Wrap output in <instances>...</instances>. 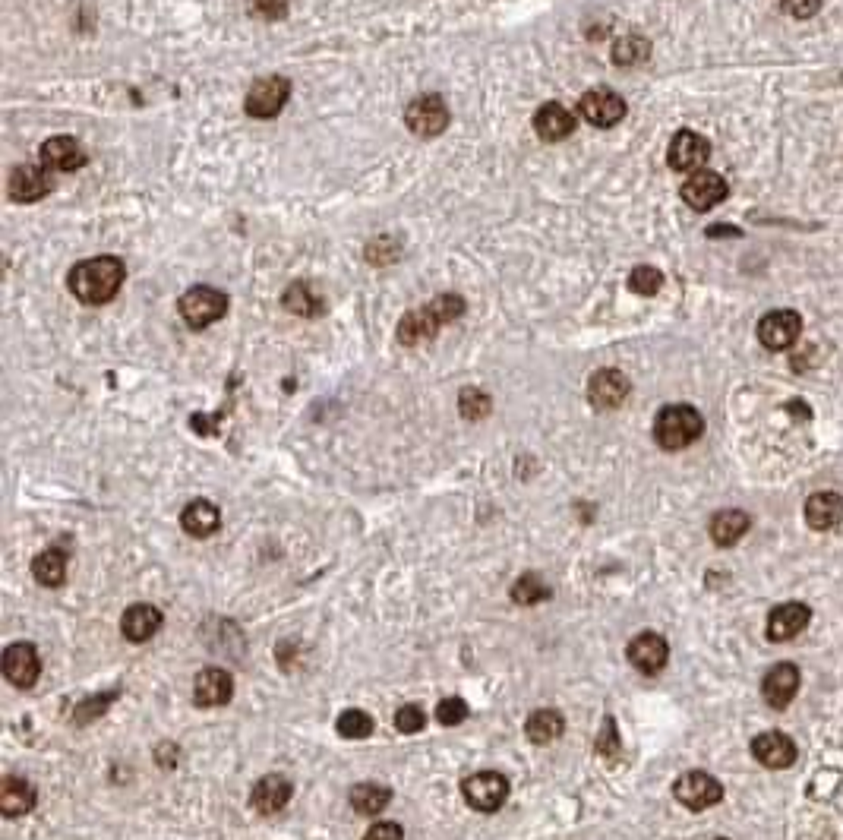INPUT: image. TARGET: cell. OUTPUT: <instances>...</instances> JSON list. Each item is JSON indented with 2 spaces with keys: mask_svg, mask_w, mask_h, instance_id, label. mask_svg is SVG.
Instances as JSON below:
<instances>
[{
  "mask_svg": "<svg viewBox=\"0 0 843 840\" xmlns=\"http://www.w3.org/2000/svg\"><path fill=\"white\" fill-rule=\"evenodd\" d=\"M124 285V263L114 256H95L79 263L70 272V291L83 300V304H108V300Z\"/></svg>",
  "mask_w": 843,
  "mask_h": 840,
  "instance_id": "1",
  "label": "cell"
},
{
  "mask_svg": "<svg viewBox=\"0 0 843 840\" xmlns=\"http://www.w3.org/2000/svg\"><path fill=\"white\" fill-rule=\"evenodd\" d=\"M701 430H705V420H701V414L692 405H670L654 420V439L667 452L692 446L701 436Z\"/></svg>",
  "mask_w": 843,
  "mask_h": 840,
  "instance_id": "2",
  "label": "cell"
},
{
  "mask_svg": "<svg viewBox=\"0 0 843 840\" xmlns=\"http://www.w3.org/2000/svg\"><path fill=\"white\" fill-rule=\"evenodd\" d=\"M461 793L474 812H499L509 799V780L499 771H477L461 784Z\"/></svg>",
  "mask_w": 843,
  "mask_h": 840,
  "instance_id": "3",
  "label": "cell"
},
{
  "mask_svg": "<svg viewBox=\"0 0 843 840\" xmlns=\"http://www.w3.org/2000/svg\"><path fill=\"white\" fill-rule=\"evenodd\" d=\"M228 313V297L215 288H190L184 297H180V316L187 319V326L193 329H206L212 323H218Z\"/></svg>",
  "mask_w": 843,
  "mask_h": 840,
  "instance_id": "4",
  "label": "cell"
},
{
  "mask_svg": "<svg viewBox=\"0 0 843 840\" xmlns=\"http://www.w3.org/2000/svg\"><path fill=\"white\" fill-rule=\"evenodd\" d=\"M676 799L686 809L692 812H701V809H711L717 806L720 799H724V787H720V780L711 777L708 771H689V774H682L676 780V787H673Z\"/></svg>",
  "mask_w": 843,
  "mask_h": 840,
  "instance_id": "5",
  "label": "cell"
},
{
  "mask_svg": "<svg viewBox=\"0 0 843 840\" xmlns=\"http://www.w3.org/2000/svg\"><path fill=\"white\" fill-rule=\"evenodd\" d=\"M405 124L417 136H436L449 124V108L439 95H417L405 108Z\"/></svg>",
  "mask_w": 843,
  "mask_h": 840,
  "instance_id": "6",
  "label": "cell"
},
{
  "mask_svg": "<svg viewBox=\"0 0 843 840\" xmlns=\"http://www.w3.org/2000/svg\"><path fill=\"white\" fill-rule=\"evenodd\" d=\"M799 332H802V319L796 310H771L758 323V342L771 351H787L796 345Z\"/></svg>",
  "mask_w": 843,
  "mask_h": 840,
  "instance_id": "7",
  "label": "cell"
},
{
  "mask_svg": "<svg viewBox=\"0 0 843 840\" xmlns=\"http://www.w3.org/2000/svg\"><path fill=\"white\" fill-rule=\"evenodd\" d=\"M626 657H629V664L638 670V673H660L667 667V660H670V645H667V638L664 635H657V632H641L635 635L629 648H626Z\"/></svg>",
  "mask_w": 843,
  "mask_h": 840,
  "instance_id": "8",
  "label": "cell"
},
{
  "mask_svg": "<svg viewBox=\"0 0 843 840\" xmlns=\"http://www.w3.org/2000/svg\"><path fill=\"white\" fill-rule=\"evenodd\" d=\"M0 667L16 689H32L38 683V673H42V660L29 642H16L0 657Z\"/></svg>",
  "mask_w": 843,
  "mask_h": 840,
  "instance_id": "9",
  "label": "cell"
},
{
  "mask_svg": "<svg viewBox=\"0 0 843 840\" xmlns=\"http://www.w3.org/2000/svg\"><path fill=\"white\" fill-rule=\"evenodd\" d=\"M291 95V83L285 76H266L253 83V89L247 92V114L250 117H275L281 108H285Z\"/></svg>",
  "mask_w": 843,
  "mask_h": 840,
  "instance_id": "10",
  "label": "cell"
},
{
  "mask_svg": "<svg viewBox=\"0 0 843 840\" xmlns=\"http://www.w3.org/2000/svg\"><path fill=\"white\" fill-rule=\"evenodd\" d=\"M682 199H686L695 212H708L727 199V180L714 171H695V174H689L686 184H682Z\"/></svg>",
  "mask_w": 843,
  "mask_h": 840,
  "instance_id": "11",
  "label": "cell"
},
{
  "mask_svg": "<svg viewBox=\"0 0 843 840\" xmlns=\"http://www.w3.org/2000/svg\"><path fill=\"white\" fill-rule=\"evenodd\" d=\"M708 155H711V146H708V139L705 136H698L692 130H682L673 136V143H670V168L673 171H682V174H695L705 168L708 162Z\"/></svg>",
  "mask_w": 843,
  "mask_h": 840,
  "instance_id": "12",
  "label": "cell"
},
{
  "mask_svg": "<svg viewBox=\"0 0 843 840\" xmlns=\"http://www.w3.org/2000/svg\"><path fill=\"white\" fill-rule=\"evenodd\" d=\"M632 392V383L626 379V373H619V370H597L591 376V383H588V402L597 408V411H613L619 408L622 402L629 398Z\"/></svg>",
  "mask_w": 843,
  "mask_h": 840,
  "instance_id": "13",
  "label": "cell"
},
{
  "mask_svg": "<svg viewBox=\"0 0 843 840\" xmlns=\"http://www.w3.org/2000/svg\"><path fill=\"white\" fill-rule=\"evenodd\" d=\"M234 695V679L228 670L222 667H206L199 670L193 679V702L199 708H218V705H228Z\"/></svg>",
  "mask_w": 843,
  "mask_h": 840,
  "instance_id": "14",
  "label": "cell"
},
{
  "mask_svg": "<svg viewBox=\"0 0 843 840\" xmlns=\"http://www.w3.org/2000/svg\"><path fill=\"white\" fill-rule=\"evenodd\" d=\"M752 758H755L758 765H765L771 771H780V768H790L796 762V746H793V739L787 733L768 730V733H758L752 739Z\"/></svg>",
  "mask_w": 843,
  "mask_h": 840,
  "instance_id": "15",
  "label": "cell"
},
{
  "mask_svg": "<svg viewBox=\"0 0 843 840\" xmlns=\"http://www.w3.org/2000/svg\"><path fill=\"white\" fill-rule=\"evenodd\" d=\"M799 670H796V664H790V660H780V664H774L768 673H765V679H761V695H765V702L771 705V708H787L793 698H796V692H799Z\"/></svg>",
  "mask_w": 843,
  "mask_h": 840,
  "instance_id": "16",
  "label": "cell"
},
{
  "mask_svg": "<svg viewBox=\"0 0 843 840\" xmlns=\"http://www.w3.org/2000/svg\"><path fill=\"white\" fill-rule=\"evenodd\" d=\"M7 193L13 203H35V199L51 193V171L45 165H16L7 180Z\"/></svg>",
  "mask_w": 843,
  "mask_h": 840,
  "instance_id": "17",
  "label": "cell"
},
{
  "mask_svg": "<svg viewBox=\"0 0 843 840\" xmlns=\"http://www.w3.org/2000/svg\"><path fill=\"white\" fill-rule=\"evenodd\" d=\"M578 114L585 117L588 124H594V127H613V124H619L622 117H626V102H622L616 92L594 89L588 95H581Z\"/></svg>",
  "mask_w": 843,
  "mask_h": 840,
  "instance_id": "18",
  "label": "cell"
},
{
  "mask_svg": "<svg viewBox=\"0 0 843 840\" xmlns=\"http://www.w3.org/2000/svg\"><path fill=\"white\" fill-rule=\"evenodd\" d=\"M809 619H812V610L806 604H799V600L780 604L768 616V638L771 642H790V638H796L802 629L809 626Z\"/></svg>",
  "mask_w": 843,
  "mask_h": 840,
  "instance_id": "19",
  "label": "cell"
},
{
  "mask_svg": "<svg viewBox=\"0 0 843 840\" xmlns=\"http://www.w3.org/2000/svg\"><path fill=\"white\" fill-rule=\"evenodd\" d=\"M291 780L288 777H278V774H269L263 780H256V787H253V796H250V803L259 815H278L281 809H285L291 803Z\"/></svg>",
  "mask_w": 843,
  "mask_h": 840,
  "instance_id": "20",
  "label": "cell"
},
{
  "mask_svg": "<svg viewBox=\"0 0 843 840\" xmlns=\"http://www.w3.org/2000/svg\"><path fill=\"white\" fill-rule=\"evenodd\" d=\"M158 629H162V610L152 604H133V607H127L124 619H120V632H124V638L133 645L149 642Z\"/></svg>",
  "mask_w": 843,
  "mask_h": 840,
  "instance_id": "21",
  "label": "cell"
},
{
  "mask_svg": "<svg viewBox=\"0 0 843 840\" xmlns=\"http://www.w3.org/2000/svg\"><path fill=\"white\" fill-rule=\"evenodd\" d=\"M806 522L815 531H834L843 522V499L840 493L821 490L806 499Z\"/></svg>",
  "mask_w": 843,
  "mask_h": 840,
  "instance_id": "22",
  "label": "cell"
},
{
  "mask_svg": "<svg viewBox=\"0 0 843 840\" xmlns=\"http://www.w3.org/2000/svg\"><path fill=\"white\" fill-rule=\"evenodd\" d=\"M42 165L48 171H76L86 165V152L73 136H54L42 146Z\"/></svg>",
  "mask_w": 843,
  "mask_h": 840,
  "instance_id": "23",
  "label": "cell"
},
{
  "mask_svg": "<svg viewBox=\"0 0 843 840\" xmlns=\"http://www.w3.org/2000/svg\"><path fill=\"white\" fill-rule=\"evenodd\" d=\"M35 809V787L26 777H4L0 780V812L7 818L29 815Z\"/></svg>",
  "mask_w": 843,
  "mask_h": 840,
  "instance_id": "24",
  "label": "cell"
},
{
  "mask_svg": "<svg viewBox=\"0 0 843 840\" xmlns=\"http://www.w3.org/2000/svg\"><path fill=\"white\" fill-rule=\"evenodd\" d=\"M749 528H752V518L742 512V509H724V512H717V515L711 518V525H708L711 540H714L717 547H733V544H739V540L749 534Z\"/></svg>",
  "mask_w": 843,
  "mask_h": 840,
  "instance_id": "25",
  "label": "cell"
},
{
  "mask_svg": "<svg viewBox=\"0 0 843 840\" xmlns=\"http://www.w3.org/2000/svg\"><path fill=\"white\" fill-rule=\"evenodd\" d=\"M180 525H184V531L190 537H209L218 531V525H222V512H218L215 503H209V499H193V503L184 509V515H180Z\"/></svg>",
  "mask_w": 843,
  "mask_h": 840,
  "instance_id": "26",
  "label": "cell"
},
{
  "mask_svg": "<svg viewBox=\"0 0 843 840\" xmlns=\"http://www.w3.org/2000/svg\"><path fill=\"white\" fill-rule=\"evenodd\" d=\"M534 130L540 139H547V143H559V139H566L575 130V120L572 114L562 108V105H544L534 117Z\"/></svg>",
  "mask_w": 843,
  "mask_h": 840,
  "instance_id": "27",
  "label": "cell"
},
{
  "mask_svg": "<svg viewBox=\"0 0 843 840\" xmlns=\"http://www.w3.org/2000/svg\"><path fill=\"white\" fill-rule=\"evenodd\" d=\"M439 326H443V323H439V319L433 316L430 307L414 310V313H408L398 323V342L401 345H424V342H430V338L439 332Z\"/></svg>",
  "mask_w": 843,
  "mask_h": 840,
  "instance_id": "28",
  "label": "cell"
},
{
  "mask_svg": "<svg viewBox=\"0 0 843 840\" xmlns=\"http://www.w3.org/2000/svg\"><path fill=\"white\" fill-rule=\"evenodd\" d=\"M566 733V720H562L559 711L553 708H540L528 717V724H525V736L531 739V743L537 746H550L556 743V739Z\"/></svg>",
  "mask_w": 843,
  "mask_h": 840,
  "instance_id": "29",
  "label": "cell"
},
{
  "mask_svg": "<svg viewBox=\"0 0 843 840\" xmlns=\"http://www.w3.org/2000/svg\"><path fill=\"white\" fill-rule=\"evenodd\" d=\"M32 575L38 585L45 588H60L67 582V553L64 550H42L32 559Z\"/></svg>",
  "mask_w": 843,
  "mask_h": 840,
  "instance_id": "30",
  "label": "cell"
},
{
  "mask_svg": "<svg viewBox=\"0 0 843 840\" xmlns=\"http://www.w3.org/2000/svg\"><path fill=\"white\" fill-rule=\"evenodd\" d=\"M392 803V793L383 784H357L351 790V806L360 815H379Z\"/></svg>",
  "mask_w": 843,
  "mask_h": 840,
  "instance_id": "31",
  "label": "cell"
},
{
  "mask_svg": "<svg viewBox=\"0 0 843 840\" xmlns=\"http://www.w3.org/2000/svg\"><path fill=\"white\" fill-rule=\"evenodd\" d=\"M648 54H651V42L641 35H626L613 45V60L619 67H635L641 60H648Z\"/></svg>",
  "mask_w": 843,
  "mask_h": 840,
  "instance_id": "32",
  "label": "cell"
},
{
  "mask_svg": "<svg viewBox=\"0 0 843 840\" xmlns=\"http://www.w3.org/2000/svg\"><path fill=\"white\" fill-rule=\"evenodd\" d=\"M550 597V585L544 582L540 575H521L515 588H512V600L521 607H534L540 604V600H547Z\"/></svg>",
  "mask_w": 843,
  "mask_h": 840,
  "instance_id": "33",
  "label": "cell"
},
{
  "mask_svg": "<svg viewBox=\"0 0 843 840\" xmlns=\"http://www.w3.org/2000/svg\"><path fill=\"white\" fill-rule=\"evenodd\" d=\"M335 730L345 736V739H367L370 733H373V717L367 714V711H345L338 717V724H335Z\"/></svg>",
  "mask_w": 843,
  "mask_h": 840,
  "instance_id": "34",
  "label": "cell"
},
{
  "mask_svg": "<svg viewBox=\"0 0 843 840\" xmlns=\"http://www.w3.org/2000/svg\"><path fill=\"white\" fill-rule=\"evenodd\" d=\"M285 307L297 316H316L319 310H323V304H319V297H313V291L307 285H294L288 294H285Z\"/></svg>",
  "mask_w": 843,
  "mask_h": 840,
  "instance_id": "35",
  "label": "cell"
},
{
  "mask_svg": "<svg viewBox=\"0 0 843 840\" xmlns=\"http://www.w3.org/2000/svg\"><path fill=\"white\" fill-rule=\"evenodd\" d=\"M660 285H664V275H660L654 266H638V269H632V275H629V288H632L635 294L651 297V294L660 291Z\"/></svg>",
  "mask_w": 843,
  "mask_h": 840,
  "instance_id": "36",
  "label": "cell"
},
{
  "mask_svg": "<svg viewBox=\"0 0 843 840\" xmlns=\"http://www.w3.org/2000/svg\"><path fill=\"white\" fill-rule=\"evenodd\" d=\"M430 310L439 323L446 326V323H455V319L465 313V300H461L458 294H439L436 300H430Z\"/></svg>",
  "mask_w": 843,
  "mask_h": 840,
  "instance_id": "37",
  "label": "cell"
},
{
  "mask_svg": "<svg viewBox=\"0 0 843 840\" xmlns=\"http://www.w3.org/2000/svg\"><path fill=\"white\" fill-rule=\"evenodd\" d=\"M458 408H461V414H465L468 420H480V417L490 414V395L480 392V389H465V392H461Z\"/></svg>",
  "mask_w": 843,
  "mask_h": 840,
  "instance_id": "38",
  "label": "cell"
},
{
  "mask_svg": "<svg viewBox=\"0 0 843 840\" xmlns=\"http://www.w3.org/2000/svg\"><path fill=\"white\" fill-rule=\"evenodd\" d=\"M468 714L471 711L465 705V698H443V702L436 705V720H439V724H446V727L461 724V720H465Z\"/></svg>",
  "mask_w": 843,
  "mask_h": 840,
  "instance_id": "39",
  "label": "cell"
},
{
  "mask_svg": "<svg viewBox=\"0 0 843 840\" xmlns=\"http://www.w3.org/2000/svg\"><path fill=\"white\" fill-rule=\"evenodd\" d=\"M424 724H427L424 708L405 705V708L395 711V727H398V733H420V730H424Z\"/></svg>",
  "mask_w": 843,
  "mask_h": 840,
  "instance_id": "40",
  "label": "cell"
},
{
  "mask_svg": "<svg viewBox=\"0 0 843 840\" xmlns=\"http://www.w3.org/2000/svg\"><path fill=\"white\" fill-rule=\"evenodd\" d=\"M250 13L259 19H281L288 13V0H250Z\"/></svg>",
  "mask_w": 843,
  "mask_h": 840,
  "instance_id": "41",
  "label": "cell"
},
{
  "mask_svg": "<svg viewBox=\"0 0 843 840\" xmlns=\"http://www.w3.org/2000/svg\"><path fill=\"white\" fill-rule=\"evenodd\" d=\"M780 7H784V13L793 19H809L818 13L821 0H780Z\"/></svg>",
  "mask_w": 843,
  "mask_h": 840,
  "instance_id": "42",
  "label": "cell"
},
{
  "mask_svg": "<svg viewBox=\"0 0 843 840\" xmlns=\"http://www.w3.org/2000/svg\"><path fill=\"white\" fill-rule=\"evenodd\" d=\"M364 840H405V831H401V825H395V822H376L364 834Z\"/></svg>",
  "mask_w": 843,
  "mask_h": 840,
  "instance_id": "43",
  "label": "cell"
},
{
  "mask_svg": "<svg viewBox=\"0 0 843 840\" xmlns=\"http://www.w3.org/2000/svg\"><path fill=\"white\" fill-rule=\"evenodd\" d=\"M619 743H616V724H610V736H607V727H604V736H600V755H616Z\"/></svg>",
  "mask_w": 843,
  "mask_h": 840,
  "instance_id": "44",
  "label": "cell"
},
{
  "mask_svg": "<svg viewBox=\"0 0 843 840\" xmlns=\"http://www.w3.org/2000/svg\"><path fill=\"white\" fill-rule=\"evenodd\" d=\"M708 237H739V231L736 228H711Z\"/></svg>",
  "mask_w": 843,
  "mask_h": 840,
  "instance_id": "45",
  "label": "cell"
},
{
  "mask_svg": "<svg viewBox=\"0 0 843 840\" xmlns=\"http://www.w3.org/2000/svg\"><path fill=\"white\" fill-rule=\"evenodd\" d=\"M717 840H727V837H717Z\"/></svg>",
  "mask_w": 843,
  "mask_h": 840,
  "instance_id": "46",
  "label": "cell"
}]
</instances>
